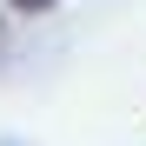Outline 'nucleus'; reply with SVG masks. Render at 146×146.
<instances>
[{"mask_svg": "<svg viewBox=\"0 0 146 146\" xmlns=\"http://www.w3.org/2000/svg\"><path fill=\"white\" fill-rule=\"evenodd\" d=\"M13 7H20V13H46L53 0H13Z\"/></svg>", "mask_w": 146, "mask_h": 146, "instance_id": "f257e3e1", "label": "nucleus"}]
</instances>
